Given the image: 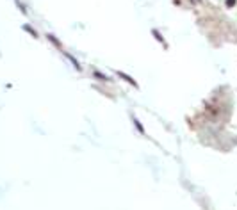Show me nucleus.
<instances>
[{
    "mask_svg": "<svg viewBox=\"0 0 237 210\" xmlns=\"http://www.w3.org/2000/svg\"><path fill=\"white\" fill-rule=\"evenodd\" d=\"M235 4H237V0H225V5L226 7H234Z\"/></svg>",
    "mask_w": 237,
    "mask_h": 210,
    "instance_id": "1",
    "label": "nucleus"
}]
</instances>
